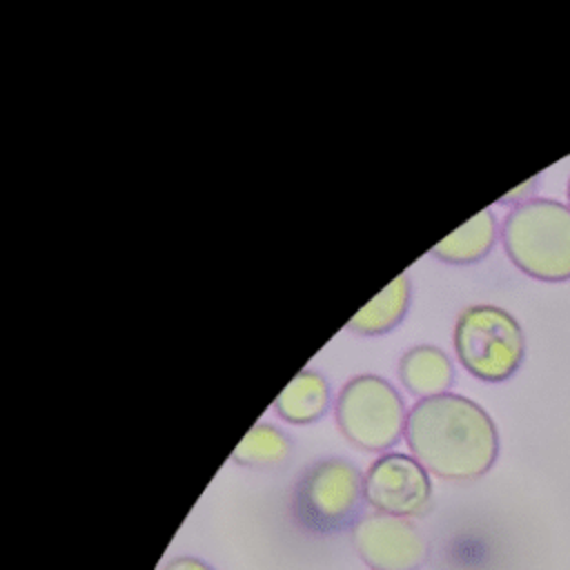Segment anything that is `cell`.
Here are the masks:
<instances>
[{
    "mask_svg": "<svg viewBox=\"0 0 570 570\" xmlns=\"http://www.w3.org/2000/svg\"><path fill=\"white\" fill-rule=\"evenodd\" d=\"M405 441L428 472L448 481L483 476L499 454L492 416L476 401L452 392L421 399L410 407Z\"/></svg>",
    "mask_w": 570,
    "mask_h": 570,
    "instance_id": "1",
    "label": "cell"
},
{
    "mask_svg": "<svg viewBox=\"0 0 570 570\" xmlns=\"http://www.w3.org/2000/svg\"><path fill=\"white\" fill-rule=\"evenodd\" d=\"M510 261L537 281L570 278V207L554 198H528L510 209L501 227Z\"/></svg>",
    "mask_w": 570,
    "mask_h": 570,
    "instance_id": "2",
    "label": "cell"
},
{
    "mask_svg": "<svg viewBox=\"0 0 570 570\" xmlns=\"http://www.w3.org/2000/svg\"><path fill=\"white\" fill-rule=\"evenodd\" d=\"M459 363L481 381H505L523 363L525 336L519 321L503 307L476 303L465 307L454 325Z\"/></svg>",
    "mask_w": 570,
    "mask_h": 570,
    "instance_id": "3",
    "label": "cell"
},
{
    "mask_svg": "<svg viewBox=\"0 0 570 570\" xmlns=\"http://www.w3.org/2000/svg\"><path fill=\"white\" fill-rule=\"evenodd\" d=\"M334 416L343 436L367 452L392 448L405 434L407 421L401 394L379 374L350 379L338 392Z\"/></svg>",
    "mask_w": 570,
    "mask_h": 570,
    "instance_id": "4",
    "label": "cell"
},
{
    "mask_svg": "<svg viewBox=\"0 0 570 570\" xmlns=\"http://www.w3.org/2000/svg\"><path fill=\"white\" fill-rule=\"evenodd\" d=\"M363 494V476L347 459L312 463L298 479L292 510L301 525L314 532H332L352 521Z\"/></svg>",
    "mask_w": 570,
    "mask_h": 570,
    "instance_id": "5",
    "label": "cell"
},
{
    "mask_svg": "<svg viewBox=\"0 0 570 570\" xmlns=\"http://www.w3.org/2000/svg\"><path fill=\"white\" fill-rule=\"evenodd\" d=\"M363 494L376 512L405 519L428 510L432 481L428 470L414 456L387 452L367 468L363 476Z\"/></svg>",
    "mask_w": 570,
    "mask_h": 570,
    "instance_id": "6",
    "label": "cell"
},
{
    "mask_svg": "<svg viewBox=\"0 0 570 570\" xmlns=\"http://www.w3.org/2000/svg\"><path fill=\"white\" fill-rule=\"evenodd\" d=\"M352 541L372 570H419L430 554L423 532L407 519L372 512L352 528Z\"/></svg>",
    "mask_w": 570,
    "mask_h": 570,
    "instance_id": "7",
    "label": "cell"
},
{
    "mask_svg": "<svg viewBox=\"0 0 570 570\" xmlns=\"http://www.w3.org/2000/svg\"><path fill=\"white\" fill-rule=\"evenodd\" d=\"M399 376L410 394L432 399L450 390L454 381V367L441 347L416 345L401 356Z\"/></svg>",
    "mask_w": 570,
    "mask_h": 570,
    "instance_id": "8",
    "label": "cell"
},
{
    "mask_svg": "<svg viewBox=\"0 0 570 570\" xmlns=\"http://www.w3.org/2000/svg\"><path fill=\"white\" fill-rule=\"evenodd\" d=\"M330 405V385L323 374L301 370L276 396L274 410L281 419L294 425L312 423L325 414Z\"/></svg>",
    "mask_w": 570,
    "mask_h": 570,
    "instance_id": "9",
    "label": "cell"
},
{
    "mask_svg": "<svg viewBox=\"0 0 570 570\" xmlns=\"http://www.w3.org/2000/svg\"><path fill=\"white\" fill-rule=\"evenodd\" d=\"M497 238V220L490 209H481L468 223L432 247V254L445 263L465 265L483 258Z\"/></svg>",
    "mask_w": 570,
    "mask_h": 570,
    "instance_id": "10",
    "label": "cell"
},
{
    "mask_svg": "<svg viewBox=\"0 0 570 570\" xmlns=\"http://www.w3.org/2000/svg\"><path fill=\"white\" fill-rule=\"evenodd\" d=\"M410 303V281L407 274H399L392 283L385 285L365 307H361L347 323L350 330L358 334H383L392 330L405 314Z\"/></svg>",
    "mask_w": 570,
    "mask_h": 570,
    "instance_id": "11",
    "label": "cell"
},
{
    "mask_svg": "<svg viewBox=\"0 0 570 570\" xmlns=\"http://www.w3.org/2000/svg\"><path fill=\"white\" fill-rule=\"evenodd\" d=\"M289 439L269 423H256L234 448L232 461L249 468H274L289 454Z\"/></svg>",
    "mask_w": 570,
    "mask_h": 570,
    "instance_id": "12",
    "label": "cell"
},
{
    "mask_svg": "<svg viewBox=\"0 0 570 570\" xmlns=\"http://www.w3.org/2000/svg\"><path fill=\"white\" fill-rule=\"evenodd\" d=\"M165 570H214V568L196 557H176L165 566Z\"/></svg>",
    "mask_w": 570,
    "mask_h": 570,
    "instance_id": "13",
    "label": "cell"
},
{
    "mask_svg": "<svg viewBox=\"0 0 570 570\" xmlns=\"http://www.w3.org/2000/svg\"><path fill=\"white\" fill-rule=\"evenodd\" d=\"M534 183H537V176H532L528 183H523L519 189H514V191H508L505 196H503V203H512V200H519V198H523L521 194H528L532 187H534Z\"/></svg>",
    "mask_w": 570,
    "mask_h": 570,
    "instance_id": "14",
    "label": "cell"
},
{
    "mask_svg": "<svg viewBox=\"0 0 570 570\" xmlns=\"http://www.w3.org/2000/svg\"><path fill=\"white\" fill-rule=\"evenodd\" d=\"M568 207H570V180H568Z\"/></svg>",
    "mask_w": 570,
    "mask_h": 570,
    "instance_id": "15",
    "label": "cell"
}]
</instances>
